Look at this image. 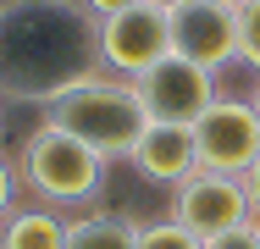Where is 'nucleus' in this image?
Wrapping results in <instances>:
<instances>
[{
    "instance_id": "nucleus-1",
    "label": "nucleus",
    "mask_w": 260,
    "mask_h": 249,
    "mask_svg": "<svg viewBox=\"0 0 260 249\" xmlns=\"http://www.w3.org/2000/svg\"><path fill=\"white\" fill-rule=\"evenodd\" d=\"M100 67V17L83 0H0V100L50 105Z\"/></svg>"
},
{
    "instance_id": "nucleus-2",
    "label": "nucleus",
    "mask_w": 260,
    "mask_h": 249,
    "mask_svg": "<svg viewBox=\"0 0 260 249\" xmlns=\"http://www.w3.org/2000/svg\"><path fill=\"white\" fill-rule=\"evenodd\" d=\"M45 116H50L55 128H67L72 139H83L89 149H100L105 161L133 155L139 133L150 128V111H144L139 89L127 78H111V72H94V78L72 83L61 100L45 105Z\"/></svg>"
},
{
    "instance_id": "nucleus-3",
    "label": "nucleus",
    "mask_w": 260,
    "mask_h": 249,
    "mask_svg": "<svg viewBox=\"0 0 260 249\" xmlns=\"http://www.w3.org/2000/svg\"><path fill=\"white\" fill-rule=\"evenodd\" d=\"M17 183L45 205H89L105 189V161L100 149H89L83 139H72L67 128H55L50 116H39L22 144H17Z\"/></svg>"
},
{
    "instance_id": "nucleus-4",
    "label": "nucleus",
    "mask_w": 260,
    "mask_h": 249,
    "mask_svg": "<svg viewBox=\"0 0 260 249\" xmlns=\"http://www.w3.org/2000/svg\"><path fill=\"white\" fill-rule=\"evenodd\" d=\"M166 55H172V17L160 6L139 0L127 11H116V17H100V67L111 78L133 83Z\"/></svg>"
},
{
    "instance_id": "nucleus-5",
    "label": "nucleus",
    "mask_w": 260,
    "mask_h": 249,
    "mask_svg": "<svg viewBox=\"0 0 260 249\" xmlns=\"http://www.w3.org/2000/svg\"><path fill=\"white\" fill-rule=\"evenodd\" d=\"M194 149H200V166L205 172L244 177L260 161V111H255V100L216 95L210 111L194 122Z\"/></svg>"
},
{
    "instance_id": "nucleus-6",
    "label": "nucleus",
    "mask_w": 260,
    "mask_h": 249,
    "mask_svg": "<svg viewBox=\"0 0 260 249\" xmlns=\"http://www.w3.org/2000/svg\"><path fill=\"white\" fill-rule=\"evenodd\" d=\"M172 216L188 227V233H200V238H221V233H233V227H249L255 222V205H249V189H244V177H227V172H194L188 183H177L172 189Z\"/></svg>"
},
{
    "instance_id": "nucleus-7",
    "label": "nucleus",
    "mask_w": 260,
    "mask_h": 249,
    "mask_svg": "<svg viewBox=\"0 0 260 249\" xmlns=\"http://www.w3.org/2000/svg\"><path fill=\"white\" fill-rule=\"evenodd\" d=\"M133 89L144 100L150 122H183V128H194L210 111V100H216V72L183 61V55H166L144 78H133Z\"/></svg>"
},
{
    "instance_id": "nucleus-8",
    "label": "nucleus",
    "mask_w": 260,
    "mask_h": 249,
    "mask_svg": "<svg viewBox=\"0 0 260 249\" xmlns=\"http://www.w3.org/2000/svg\"><path fill=\"white\" fill-rule=\"evenodd\" d=\"M172 17V55L221 72L227 61H238V6L227 0H183Z\"/></svg>"
},
{
    "instance_id": "nucleus-9",
    "label": "nucleus",
    "mask_w": 260,
    "mask_h": 249,
    "mask_svg": "<svg viewBox=\"0 0 260 249\" xmlns=\"http://www.w3.org/2000/svg\"><path fill=\"white\" fill-rule=\"evenodd\" d=\"M127 161L139 166V177H150L160 189H177V183H188V177L200 172L194 128H183V122H150V128L139 133V144H133Z\"/></svg>"
},
{
    "instance_id": "nucleus-10",
    "label": "nucleus",
    "mask_w": 260,
    "mask_h": 249,
    "mask_svg": "<svg viewBox=\"0 0 260 249\" xmlns=\"http://www.w3.org/2000/svg\"><path fill=\"white\" fill-rule=\"evenodd\" d=\"M0 249H67V216H55L50 205H22L0 222Z\"/></svg>"
},
{
    "instance_id": "nucleus-11",
    "label": "nucleus",
    "mask_w": 260,
    "mask_h": 249,
    "mask_svg": "<svg viewBox=\"0 0 260 249\" xmlns=\"http://www.w3.org/2000/svg\"><path fill=\"white\" fill-rule=\"evenodd\" d=\"M67 249H139V222L116 210H83L67 222Z\"/></svg>"
},
{
    "instance_id": "nucleus-12",
    "label": "nucleus",
    "mask_w": 260,
    "mask_h": 249,
    "mask_svg": "<svg viewBox=\"0 0 260 249\" xmlns=\"http://www.w3.org/2000/svg\"><path fill=\"white\" fill-rule=\"evenodd\" d=\"M139 249H205V238L188 233L177 216H160V222H139Z\"/></svg>"
},
{
    "instance_id": "nucleus-13",
    "label": "nucleus",
    "mask_w": 260,
    "mask_h": 249,
    "mask_svg": "<svg viewBox=\"0 0 260 249\" xmlns=\"http://www.w3.org/2000/svg\"><path fill=\"white\" fill-rule=\"evenodd\" d=\"M238 61L260 72V0L238 6Z\"/></svg>"
},
{
    "instance_id": "nucleus-14",
    "label": "nucleus",
    "mask_w": 260,
    "mask_h": 249,
    "mask_svg": "<svg viewBox=\"0 0 260 249\" xmlns=\"http://www.w3.org/2000/svg\"><path fill=\"white\" fill-rule=\"evenodd\" d=\"M205 249H260V227H233V233H221V238H210Z\"/></svg>"
},
{
    "instance_id": "nucleus-15",
    "label": "nucleus",
    "mask_w": 260,
    "mask_h": 249,
    "mask_svg": "<svg viewBox=\"0 0 260 249\" xmlns=\"http://www.w3.org/2000/svg\"><path fill=\"white\" fill-rule=\"evenodd\" d=\"M11 194H17V166H11L6 155H0V222H6L11 210H17V205H11Z\"/></svg>"
},
{
    "instance_id": "nucleus-16",
    "label": "nucleus",
    "mask_w": 260,
    "mask_h": 249,
    "mask_svg": "<svg viewBox=\"0 0 260 249\" xmlns=\"http://www.w3.org/2000/svg\"><path fill=\"white\" fill-rule=\"evenodd\" d=\"M94 17H116V11H127V6H139V0H83Z\"/></svg>"
},
{
    "instance_id": "nucleus-17",
    "label": "nucleus",
    "mask_w": 260,
    "mask_h": 249,
    "mask_svg": "<svg viewBox=\"0 0 260 249\" xmlns=\"http://www.w3.org/2000/svg\"><path fill=\"white\" fill-rule=\"evenodd\" d=\"M244 189H249V205H255V216H260V161L244 172Z\"/></svg>"
},
{
    "instance_id": "nucleus-18",
    "label": "nucleus",
    "mask_w": 260,
    "mask_h": 249,
    "mask_svg": "<svg viewBox=\"0 0 260 249\" xmlns=\"http://www.w3.org/2000/svg\"><path fill=\"white\" fill-rule=\"evenodd\" d=\"M150 6H160V11H177V6H183V0H150Z\"/></svg>"
},
{
    "instance_id": "nucleus-19",
    "label": "nucleus",
    "mask_w": 260,
    "mask_h": 249,
    "mask_svg": "<svg viewBox=\"0 0 260 249\" xmlns=\"http://www.w3.org/2000/svg\"><path fill=\"white\" fill-rule=\"evenodd\" d=\"M255 111H260V83H255Z\"/></svg>"
},
{
    "instance_id": "nucleus-20",
    "label": "nucleus",
    "mask_w": 260,
    "mask_h": 249,
    "mask_svg": "<svg viewBox=\"0 0 260 249\" xmlns=\"http://www.w3.org/2000/svg\"><path fill=\"white\" fill-rule=\"evenodd\" d=\"M227 6H244V0H227Z\"/></svg>"
},
{
    "instance_id": "nucleus-21",
    "label": "nucleus",
    "mask_w": 260,
    "mask_h": 249,
    "mask_svg": "<svg viewBox=\"0 0 260 249\" xmlns=\"http://www.w3.org/2000/svg\"><path fill=\"white\" fill-rule=\"evenodd\" d=\"M255 227H260V216H255Z\"/></svg>"
}]
</instances>
